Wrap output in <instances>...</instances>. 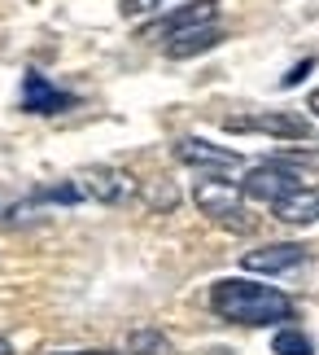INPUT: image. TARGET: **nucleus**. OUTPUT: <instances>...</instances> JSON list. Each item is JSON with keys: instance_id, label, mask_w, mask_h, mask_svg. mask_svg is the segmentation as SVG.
I'll return each instance as SVG.
<instances>
[{"instance_id": "obj_1", "label": "nucleus", "mask_w": 319, "mask_h": 355, "mask_svg": "<svg viewBox=\"0 0 319 355\" xmlns=\"http://www.w3.org/2000/svg\"><path fill=\"white\" fill-rule=\"evenodd\" d=\"M210 311L219 320H232V324H275V320H293V298L271 290V285H258V281H245V277H224L210 285Z\"/></svg>"}, {"instance_id": "obj_2", "label": "nucleus", "mask_w": 319, "mask_h": 355, "mask_svg": "<svg viewBox=\"0 0 319 355\" xmlns=\"http://www.w3.org/2000/svg\"><path fill=\"white\" fill-rule=\"evenodd\" d=\"M192 202H197V211L206 220H215L219 228H232V233H249V228H254V220H249V211H245V193L228 180H215V175L197 180L192 184Z\"/></svg>"}, {"instance_id": "obj_3", "label": "nucleus", "mask_w": 319, "mask_h": 355, "mask_svg": "<svg viewBox=\"0 0 319 355\" xmlns=\"http://www.w3.org/2000/svg\"><path fill=\"white\" fill-rule=\"evenodd\" d=\"M298 189H302V175L293 167H280V162H258L241 180V193L254 198V202H267V207L284 202L289 193H298Z\"/></svg>"}, {"instance_id": "obj_4", "label": "nucleus", "mask_w": 319, "mask_h": 355, "mask_svg": "<svg viewBox=\"0 0 319 355\" xmlns=\"http://www.w3.org/2000/svg\"><path fill=\"white\" fill-rule=\"evenodd\" d=\"M175 158L184 167H197V171H241V154L228 145H215V141H201V136H179L175 141Z\"/></svg>"}, {"instance_id": "obj_5", "label": "nucleus", "mask_w": 319, "mask_h": 355, "mask_svg": "<svg viewBox=\"0 0 319 355\" xmlns=\"http://www.w3.org/2000/svg\"><path fill=\"white\" fill-rule=\"evenodd\" d=\"M219 18V0H188V5H175L171 13H162L158 22L145 26V40H171V35H184L192 26H210Z\"/></svg>"}, {"instance_id": "obj_6", "label": "nucleus", "mask_w": 319, "mask_h": 355, "mask_svg": "<svg viewBox=\"0 0 319 355\" xmlns=\"http://www.w3.org/2000/svg\"><path fill=\"white\" fill-rule=\"evenodd\" d=\"M75 180L83 189V198L105 202V207H122L127 198H136V180L118 167H88V171H79Z\"/></svg>"}, {"instance_id": "obj_7", "label": "nucleus", "mask_w": 319, "mask_h": 355, "mask_svg": "<svg viewBox=\"0 0 319 355\" xmlns=\"http://www.w3.org/2000/svg\"><path fill=\"white\" fill-rule=\"evenodd\" d=\"M311 259V245L302 241H267L258 245V250H245L241 254V268L245 272H267V277H275V272H293Z\"/></svg>"}, {"instance_id": "obj_8", "label": "nucleus", "mask_w": 319, "mask_h": 355, "mask_svg": "<svg viewBox=\"0 0 319 355\" xmlns=\"http://www.w3.org/2000/svg\"><path fill=\"white\" fill-rule=\"evenodd\" d=\"M75 105H79L75 92H62L57 84H48V75H39V71L22 75V110L26 114H66Z\"/></svg>"}, {"instance_id": "obj_9", "label": "nucleus", "mask_w": 319, "mask_h": 355, "mask_svg": "<svg viewBox=\"0 0 319 355\" xmlns=\"http://www.w3.org/2000/svg\"><path fill=\"white\" fill-rule=\"evenodd\" d=\"M228 132H267V136H280V141H307L311 136V123L302 114H284V110H267V114H249V119H228L224 123Z\"/></svg>"}, {"instance_id": "obj_10", "label": "nucleus", "mask_w": 319, "mask_h": 355, "mask_svg": "<svg viewBox=\"0 0 319 355\" xmlns=\"http://www.w3.org/2000/svg\"><path fill=\"white\" fill-rule=\"evenodd\" d=\"M219 44H224V26H219V22H210V26H192V31L166 40V58L188 62V58H197V53H210V49H219Z\"/></svg>"}, {"instance_id": "obj_11", "label": "nucleus", "mask_w": 319, "mask_h": 355, "mask_svg": "<svg viewBox=\"0 0 319 355\" xmlns=\"http://www.w3.org/2000/svg\"><path fill=\"white\" fill-rule=\"evenodd\" d=\"M271 211H275V220H284V224H315L319 220V184H302L298 193L275 202Z\"/></svg>"}, {"instance_id": "obj_12", "label": "nucleus", "mask_w": 319, "mask_h": 355, "mask_svg": "<svg viewBox=\"0 0 319 355\" xmlns=\"http://www.w3.org/2000/svg\"><path fill=\"white\" fill-rule=\"evenodd\" d=\"M127 355H171V338L162 329H136L127 334Z\"/></svg>"}, {"instance_id": "obj_13", "label": "nucleus", "mask_w": 319, "mask_h": 355, "mask_svg": "<svg viewBox=\"0 0 319 355\" xmlns=\"http://www.w3.org/2000/svg\"><path fill=\"white\" fill-rule=\"evenodd\" d=\"M271 355H315V343L302 329L284 324V329H275V338H271Z\"/></svg>"}, {"instance_id": "obj_14", "label": "nucleus", "mask_w": 319, "mask_h": 355, "mask_svg": "<svg viewBox=\"0 0 319 355\" xmlns=\"http://www.w3.org/2000/svg\"><path fill=\"white\" fill-rule=\"evenodd\" d=\"M175 202H179V193H175V184H149V207H162V211H171L175 207Z\"/></svg>"}, {"instance_id": "obj_15", "label": "nucleus", "mask_w": 319, "mask_h": 355, "mask_svg": "<svg viewBox=\"0 0 319 355\" xmlns=\"http://www.w3.org/2000/svg\"><path fill=\"white\" fill-rule=\"evenodd\" d=\"M311 71H315V58H302V62L293 66V71H289V75L280 79V88H298V84H302V79H307Z\"/></svg>"}, {"instance_id": "obj_16", "label": "nucleus", "mask_w": 319, "mask_h": 355, "mask_svg": "<svg viewBox=\"0 0 319 355\" xmlns=\"http://www.w3.org/2000/svg\"><path fill=\"white\" fill-rule=\"evenodd\" d=\"M158 9V0H118V13L122 18H140V13Z\"/></svg>"}, {"instance_id": "obj_17", "label": "nucleus", "mask_w": 319, "mask_h": 355, "mask_svg": "<svg viewBox=\"0 0 319 355\" xmlns=\"http://www.w3.org/2000/svg\"><path fill=\"white\" fill-rule=\"evenodd\" d=\"M48 355H118V351H101V347H88V351H48Z\"/></svg>"}, {"instance_id": "obj_18", "label": "nucleus", "mask_w": 319, "mask_h": 355, "mask_svg": "<svg viewBox=\"0 0 319 355\" xmlns=\"http://www.w3.org/2000/svg\"><path fill=\"white\" fill-rule=\"evenodd\" d=\"M0 215H18V202H9V198H0Z\"/></svg>"}, {"instance_id": "obj_19", "label": "nucleus", "mask_w": 319, "mask_h": 355, "mask_svg": "<svg viewBox=\"0 0 319 355\" xmlns=\"http://www.w3.org/2000/svg\"><path fill=\"white\" fill-rule=\"evenodd\" d=\"M311 110H315V114H319V88H315V92H311Z\"/></svg>"}, {"instance_id": "obj_20", "label": "nucleus", "mask_w": 319, "mask_h": 355, "mask_svg": "<svg viewBox=\"0 0 319 355\" xmlns=\"http://www.w3.org/2000/svg\"><path fill=\"white\" fill-rule=\"evenodd\" d=\"M0 355H13V347L5 343V338H0Z\"/></svg>"}]
</instances>
